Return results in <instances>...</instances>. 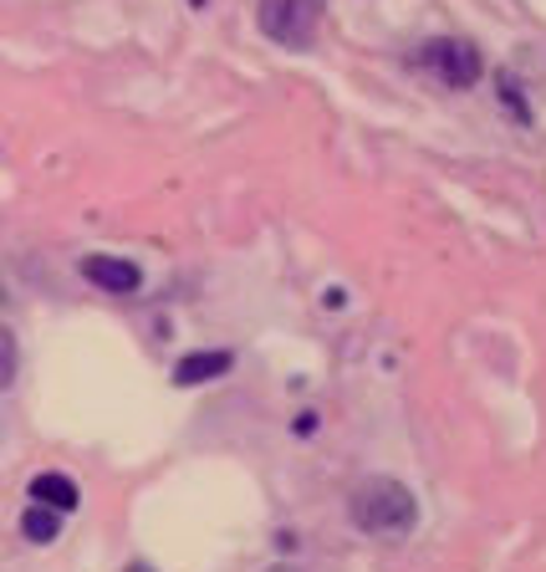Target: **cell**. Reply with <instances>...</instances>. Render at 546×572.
Listing matches in <instances>:
<instances>
[{
    "instance_id": "obj_1",
    "label": "cell",
    "mask_w": 546,
    "mask_h": 572,
    "mask_svg": "<svg viewBox=\"0 0 546 572\" xmlns=\"http://www.w3.org/2000/svg\"><path fill=\"white\" fill-rule=\"evenodd\" d=\"M348 516H353L357 531H368V537H403L413 531L419 521V501L403 481L394 475H363L353 485V496H348Z\"/></svg>"
},
{
    "instance_id": "obj_2",
    "label": "cell",
    "mask_w": 546,
    "mask_h": 572,
    "mask_svg": "<svg viewBox=\"0 0 546 572\" xmlns=\"http://www.w3.org/2000/svg\"><path fill=\"white\" fill-rule=\"evenodd\" d=\"M322 26V0H261V31L286 52H307Z\"/></svg>"
},
{
    "instance_id": "obj_3",
    "label": "cell",
    "mask_w": 546,
    "mask_h": 572,
    "mask_svg": "<svg viewBox=\"0 0 546 572\" xmlns=\"http://www.w3.org/2000/svg\"><path fill=\"white\" fill-rule=\"evenodd\" d=\"M429 72L440 77L444 88H475L480 82V52L470 42H459V36H440V42H429L419 52Z\"/></svg>"
},
{
    "instance_id": "obj_4",
    "label": "cell",
    "mask_w": 546,
    "mask_h": 572,
    "mask_svg": "<svg viewBox=\"0 0 546 572\" xmlns=\"http://www.w3.org/2000/svg\"><path fill=\"white\" fill-rule=\"evenodd\" d=\"M82 277L92 281V287H103V292H138L144 287V271H138L134 261H123V256H82Z\"/></svg>"
},
{
    "instance_id": "obj_5",
    "label": "cell",
    "mask_w": 546,
    "mask_h": 572,
    "mask_svg": "<svg viewBox=\"0 0 546 572\" xmlns=\"http://www.w3.org/2000/svg\"><path fill=\"white\" fill-rule=\"evenodd\" d=\"M230 352L215 348V352H190V358H179L174 363V383L179 389H194V383H209V379H220V373H230Z\"/></svg>"
},
{
    "instance_id": "obj_6",
    "label": "cell",
    "mask_w": 546,
    "mask_h": 572,
    "mask_svg": "<svg viewBox=\"0 0 546 572\" xmlns=\"http://www.w3.org/2000/svg\"><path fill=\"white\" fill-rule=\"evenodd\" d=\"M31 501H36V506H52V512H72L77 501H82V491H77L72 475L46 470V475H36V481H31Z\"/></svg>"
},
{
    "instance_id": "obj_7",
    "label": "cell",
    "mask_w": 546,
    "mask_h": 572,
    "mask_svg": "<svg viewBox=\"0 0 546 572\" xmlns=\"http://www.w3.org/2000/svg\"><path fill=\"white\" fill-rule=\"evenodd\" d=\"M57 531H61V516L52 512V506H31V512L21 516V537H26V542H36V547L57 542Z\"/></svg>"
},
{
    "instance_id": "obj_8",
    "label": "cell",
    "mask_w": 546,
    "mask_h": 572,
    "mask_svg": "<svg viewBox=\"0 0 546 572\" xmlns=\"http://www.w3.org/2000/svg\"><path fill=\"white\" fill-rule=\"evenodd\" d=\"M496 92H501V103H505V113H511V123H532V103H526V92H521V82L511 72H496Z\"/></svg>"
},
{
    "instance_id": "obj_9",
    "label": "cell",
    "mask_w": 546,
    "mask_h": 572,
    "mask_svg": "<svg viewBox=\"0 0 546 572\" xmlns=\"http://www.w3.org/2000/svg\"><path fill=\"white\" fill-rule=\"evenodd\" d=\"M11 383V338H0V389Z\"/></svg>"
},
{
    "instance_id": "obj_10",
    "label": "cell",
    "mask_w": 546,
    "mask_h": 572,
    "mask_svg": "<svg viewBox=\"0 0 546 572\" xmlns=\"http://www.w3.org/2000/svg\"><path fill=\"white\" fill-rule=\"evenodd\" d=\"M271 572H302V568H292V562H281V568H271Z\"/></svg>"
},
{
    "instance_id": "obj_11",
    "label": "cell",
    "mask_w": 546,
    "mask_h": 572,
    "mask_svg": "<svg viewBox=\"0 0 546 572\" xmlns=\"http://www.w3.org/2000/svg\"><path fill=\"white\" fill-rule=\"evenodd\" d=\"M128 572H153V568H144V562H134V568H128Z\"/></svg>"
},
{
    "instance_id": "obj_12",
    "label": "cell",
    "mask_w": 546,
    "mask_h": 572,
    "mask_svg": "<svg viewBox=\"0 0 546 572\" xmlns=\"http://www.w3.org/2000/svg\"><path fill=\"white\" fill-rule=\"evenodd\" d=\"M194 5H205V0H194Z\"/></svg>"
}]
</instances>
